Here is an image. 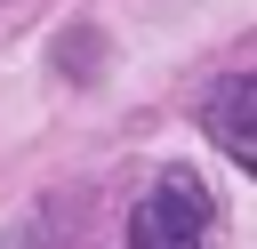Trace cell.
<instances>
[{"label":"cell","mask_w":257,"mask_h":249,"mask_svg":"<svg viewBox=\"0 0 257 249\" xmlns=\"http://www.w3.org/2000/svg\"><path fill=\"white\" fill-rule=\"evenodd\" d=\"M128 249H217V193L193 169H161L128 209Z\"/></svg>","instance_id":"cell-1"},{"label":"cell","mask_w":257,"mask_h":249,"mask_svg":"<svg viewBox=\"0 0 257 249\" xmlns=\"http://www.w3.org/2000/svg\"><path fill=\"white\" fill-rule=\"evenodd\" d=\"M201 129H209V145H217L233 169H249V177H257V72L217 80V88L201 96Z\"/></svg>","instance_id":"cell-2"}]
</instances>
